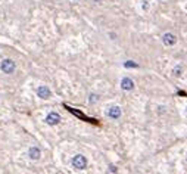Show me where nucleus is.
Instances as JSON below:
<instances>
[{"label": "nucleus", "mask_w": 187, "mask_h": 174, "mask_svg": "<svg viewBox=\"0 0 187 174\" xmlns=\"http://www.w3.org/2000/svg\"><path fill=\"white\" fill-rule=\"evenodd\" d=\"M15 68H16V65H15V62L12 61V59H3V61L0 62V69H2V73L3 74H13L15 73Z\"/></svg>", "instance_id": "nucleus-1"}, {"label": "nucleus", "mask_w": 187, "mask_h": 174, "mask_svg": "<svg viewBox=\"0 0 187 174\" xmlns=\"http://www.w3.org/2000/svg\"><path fill=\"white\" fill-rule=\"evenodd\" d=\"M87 158L84 157V155H81V153H78V155H75L74 158H72V167L77 170H85L87 168Z\"/></svg>", "instance_id": "nucleus-2"}, {"label": "nucleus", "mask_w": 187, "mask_h": 174, "mask_svg": "<svg viewBox=\"0 0 187 174\" xmlns=\"http://www.w3.org/2000/svg\"><path fill=\"white\" fill-rule=\"evenodd\" d=\"M121 108L116 106V105H113V106H109L108 109H106V115H108L111 120H118V118H121Z\"/></svg>", "instance_id": "nucleus-3"}, {"label": "nucleus", "mask_w": 187, "mask_h": 174, "mask_svg": "<svg viewBox=\"0 0 187 174\" xmlns=\"http://www.w3.org/2000/svg\"><path fill=\"white\" fill-rule=\"evenodd\" d=\"M37 96L41 97V99H49L52 96V92L47 86H39V89H37Z\"/></svg>", "instance_id": "nucleus-4"}, {"label": "nucleus", "mask_w": 187, "mask_h": 174, "mask_svg": "<svg viewBox=\"0 0 187 174\" xmlns=\"http://www.w3.org/2000/svg\"><path fill=\"white\" fill-rule=\"evenodd\" d=\"M59 121H61V115L57 112H50L46 117V123L49 125H56V124H59Z\"/></svg>", "instance_id": "nucleus-5"}, {"label": "nucleus", "mask_w": 187, "mask_h": 174, "mask_svg": "<svg viewBox=\"0 0 187 174\" xmlns=\"http://www.w3.org/2000/svg\"><path fill=\"white\" fill-rule=\"evenodd\" d=\"M162 41L165 46H174L177 43V37L172 33H165L162 35Z\"/></svg>", "instance_id": "nucleus-6"}, {"label": "nucleus", "mask_w": 187, "mask_h": 174, "mask_svg": "<svg viewBox=\"0 0 187 174\" xmlns=\"http://www.w3.org/2000/svg\"><path fill=\"white\" fill-rule=\"evenodd\" d=\"M121 89L125 90V92H130V90L134 89V81L128 77H124V78L121 80Z\"/></svg>", "instance_id": "nucleus-7"}, {"label": "nucleus", "mask_w": 187, "mask_h": 174, "mask_svg": "<svg viewBox=\"0 0 187 174\" xmlns=\"http://www.w3.org/2000/svg\"><path fill=\"white\" fill-rule=\"evenodd\" d=\"M40 157H41V151H40L37 146H31V148L28 149V158L30 159L37 161V159H40Z\"/></svg>", "instance_id": "nucleus-8"}, {"label": "nucleus", "mask_w": 187, "mask_h": 174, "mask_svg": "<svg viewBox=\"0 0 187 174\" xmlns=\"http://www.w3.org/2000/svg\"><path fill=\"white\" fill-rule=\"evenodd\" d=\"M172 74H174L176 77H178V75L181 74V67H180V65H177V67L172 69Z\"/></svg>", "instance_id": "nucleus-9"}, {"label": "nucleus", "mask_w": 187, "mask_h": 174, "mask_svg": "<svg viewBox=\"0 0 187 174\" xmlns=\"http://www.w3.org/2000/svg\"><path fill=\"white\" fill-rule=\"evenodd\" d=\"M124 65H125L127 68H136V67H137V63H136V62H133V61H127Z\"/></svg>", "instance_id": "nucleus-10"}, {"label": "nucleus", "mask_w": 187, "mask_h": 174, "mask_svg": "<svg viewBox=\"0 0 187 174\" xmlns=\"http://www.w3.org/2000/svg\"><path fill=\"white\" fill-rule=\"evenodd\" d=\"M97 101H99V96L97 95H90V99H89L90 103H94V102H97Z\"/></svg>", "instance_id": "nucleus-11"}, {"label": "nucleus", "mask_w": 187, "mask_h": 174, "mask_svg": "<svg viewBox=\"0 0 187 174\" xmlns=\"http://www.w3.org/2000/svg\"><path fill=\"white\" fill-rule=\"evenodd\" d=\"M142 9H143V11H148V9H149V2H148V0H143Z\"/></svg>", "instance_id": "nucleus-12"}, {"label": "nucleus", "mask_w": 187, "mask_h": 174, "mask_svg": "<svg viewBox=\"0 0 187 174\" xmlns=\"http://www.w3.org/2000/svg\"><path fill=\"white\" fill-rule=\"evenodd\" d=\"M93 2H94V3H100L102 0H93Z\"/></svg>", "instance_id": "nucleus-13"}]
</instances>
